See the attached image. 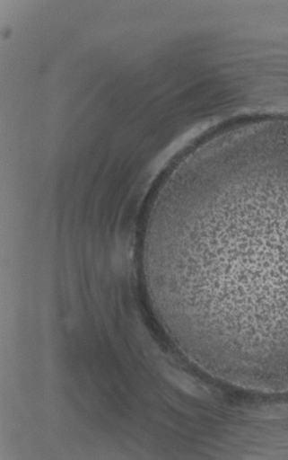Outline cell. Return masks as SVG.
Here are the masks:
<instances>
[{"mask_svg": "<svg viewBox=\"0 0 288 460\" xmlns=\"http://www.w3.org/2000/svg\"><path fill=\"white\" fill-rule=\"evenodd\" d=\"M161 325L212 376L288 393V121L223 129L170 172L143 228Z\"/></svg>", "mask_w": 288, "mask_h": 460, "instance_id": "6da1fadb", "label": "cell"}]
</instances>
